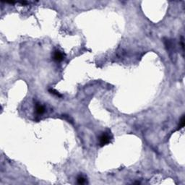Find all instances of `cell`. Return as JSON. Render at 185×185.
Wrapping results in <instances>:
<instances>
[{
    "instance_id": "6da1fadb",
    "label": "cell",
    "mask_w": 185,
    "mask_h": 185,
    "mask_svg": "<svg viewBox=\"0 0 185 185\" xmlns=\"http://www.w3.org/2000/svg\"><path fill=\"white\" fill-rule=\"evenodd\" d=\"M111 140V137L109 134L104 132L100 137H99V144L101 147L108 144Z\"/></svg>"
},
{
    "instance_id": "7a4b0ae2",
    "label": "cell",
    "mask_w": 185,
    "mask_h": 185,
    "mask_svg": "<svg viewBox=\"0 0 185 185\" xmlns=\"http://www.w3.org/2000/svg\"><path fill=\"white\" fill-rule=\"evenodd\" d=\"M53 59L56 62H62L64 59V54L59 50H55L53 53Z\"/></svg>"
},
{
    "instance_id": "3957f363",
    "label": "cell",
    "mask_w": 185,
    "mask_h": 185,
    "mask_svg": "<svg viewBox=\"0 0 185 185\" xmlns=\"http://www.w3.org/2000/svg\"><path fill=\"white\" fill-rule=\"evenodd\" d=\"M35 112L38 115L43 114L45 112V108L39 104H35Z\"/></svg>"
},
{
    "instance_id": "277c9868",
    "label": "cell",
    "mask_w": 185,
    "mask_h": 185,
    "mask_svg": "<svg viewBox=\"0 0 185 185\" xmlns=\"http://www.w3.org/2000/svg\"><path fill=\"white\" fill-rule=\"evenodd\" d=\"M185 125V115H182L181 119H180V122H179V127H178V130L182 129Z\"/></svg>"
},
{
    "instance_id": "5b68a950",
    "label": "cell",
    "mask_w": 185,
    "mask_h": 185,
    "mask_svg": "<svg viewBox=\"0 0 185 185\" xmlns=\"http://www.w3.org/2000/svg\"><path fill=\"white\" fill-rule=\"evenodd\" d=\"M77 182L79 185H83L86 182V179L82 175H79V176H78L77 178Z\"/></svg>"
},
{
    "instance_id": "8992f818",
    "label": "cell",
    "mask_w": 185,
    "mask_h": 185,
    "mask_svg": "<svg viewBox=\"0 0 185 185\" xmlns=\"http://www.w3.org/2000/svg\"><path fill=\"white\" fill-rule=\"evenodd\" d=\"M49 92L50 93H52V94H53L54 96H57V97H62V95L61 94H59L56 90H55L53 88H50V89H49Z\"/></svg>"
}]
</instances>
